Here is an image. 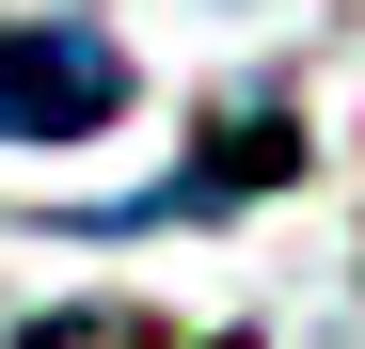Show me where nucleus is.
Instances as JSON below:
<instances>
[{
	"mask_svg": "<svg viewBox=\"0 0 365 349\" xmlns=\"http://www.w3.org/2000/svg\"><path fill=\"white\" fill-rule=\"evenodd\" d=\"M128 111V48L96 16H0V143H96Z\"/></svg>",
	"mask_w": 365,
	"mask_h": 349,
	"instance_id": "nucleus-1",
	"label": "nucleus"
},
{
	"mask_svg": "<svg viewBox=\"0 0 365 349\" xmlns=\"http://www.w3.org/2000/svg\"><path fill=\"white\" fill-rule=\"evenodd\" d=\"M286 174H302V111H286V95H238L222 127H207L191 159L159 174V191H128V207H96V222H128V239H143V222H222L238 191H286Z\"/></svg>",
	"mask_w": 365,
	"mask_h": 349,
	"instance_id": "nucleus-2",
	"label": "nucleus"
}]
</instances>
